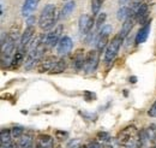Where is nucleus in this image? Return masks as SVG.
I'll use <instances>...</instances> for the list:
<instances>
[{
  "label": "nucleus",
  "mask_w": 156,
  "mask_h": 148,
  "mask_svg": "<svg viewBox=\"0 0 156 148\" xmlns=\"http://www.w3.org/2000/svg\"><path fill=\"white\" fill-rule=\"evenodd\" d=\"M150 22H151V20H150ZM150 22H148L145 25H143V27L139 29V31L137 33V35H136L137 45L143 43V42L147 41V39L149 36V33H150V28H151V23H150Z\"/></svg>",
  "instance_id": "f8f14e48"
},
{
  "label": "nucleus",
  "mask_w": 156,
  "mask_h": 148,
  "mask_svg": "<svg viewBox=\"0 0 156 148\" xmlns=\"http://www.w3.org/2000/svg\"><path fill=\"white\" fill-rule=\"evenodd\" d=\"M73 9H75V1H67L65 5H64V7H62V10H61V13H60V18H66L72 11H73Z\"/></svg>",
  "instance_id": "f3484780"
},
{
  "label": "nucleus",
  "mask_w": 156,
  "mask_h": 148,
  "mask_svg": "<svg viewBox=\"0 0 156 148\" xmlns=\"http://www.w3.org/2000/svg\"><path fill=\"white\" fill-rule=\"evenodd\" d=\"M102 148H114V146H113L111 142H107V143H103Z\"/></svg>",
  "instance_id": "c756f323"
},
{
  "label": "nucleus",
  "mask_w": 156,
  "mask_h": 148,
  "mask_svg": "<svg viewBox=\"0 0 156 148\" xmlns=\"http://www.w3.org/2000/svg\"><path fill=\"white\" fill-rule=\"evenodd\" d=\"M85 53H84V50L83 48H78L77 51L73 53V57H72V64H73V68L77 70V71H80L84 69V65H85Z\"/></svg>",
  "instance_id": "9d476101"
},
{
  "label": "nucleus",
  "mask_w": 156,
  "mask_h": 148,
  "mask_svg": "<svg viewBox=\"0 0 156 148\" xmlns=\"http://www.w3.org/2000/svg\"><path fill=\"white\" fill-rule=\"evenodd\" d=\"M0 135H1V145H6V143L11 142V137H12L11 129H6V128L1 129Z\"/></svg>",
  "instance_id": "a211bd4d"
},
{
  "label": "nucleus",
  "mask_w": 156,
  "mask_h": 148,
  "mask_svg": "<svg viewBox=\"0 0 156 148\" xmlns=\"http://www.w3.org/2000/svg\"><path fill=\"white\" fill-rule=\"evenodd\" d=\"M130 82L135 83V82H136V77H132V78H130Z\"/></svg>",
  "instance_id": "2f4dec72"
},
{
  "label": "nucleus",
  "mask_w": 156,
  "mask_h": 148,
  "mask_svg": "<svg viewBox=\"0 0 156 148\" xmlns=\"http://www.w3.org/2000/svg\"><path fill=\"white\" fill-rule=\"evenodd\" d=\"M103 2H105V0H91V12H93V16H96L100 12Z\"/></svg>",
  "instance_id": "412c9836"
},
{
  "label": "nucleus",
  "mask_w": 156,
  "mask_h": 148,
  "mask_svg": "<svg viewBox=\"0 0 156 148\" xmlns=\"http://www.w3.org/2000/svg\"><path fill=\"white\" fill-rule=\"evenodd\" d=\"M72 46H73V42H72L71 37L62 36L57 45V52L60 56H66V54H69V52H71Z\"/></svg>",
  "instance_id": "1a4fd4ad"
},
{
  "label": "nucleus",
  "mask_w": 156,
  "mask_h": 148,
  "mask_svg": "<svg viewBox=\"0 0 156 148\" xmlns=\"http://www.w3.org/2000/svg\"><path fill=\"white\" fill-rule=\"evenodd\" d=\"M129 2V0H119V4H120V6H124V5H126Z\"/></svg>",
  "instance_id": "7c9ffc66"
},
{
  "label": "nucleus",
  "mask_w": 156,
  "mask_h": 148,
  "mask_svg": "<svg viewBox=\"0 0 156 148\" xmlns=\"http://www.w3.org/2000/svg\"><path fill=\"white\" fill-rule=\"evenodd\" d=\"M36 145L40 148H53L54 147V140L49 135H39L36 140Z\"/></svg>",
  "instance_id": "ddd939ff"
},
{
  "label": "nucleus",
  "mask_w": 156,
  "mask_h": 148,
  "mask_svg": "<svg viewBox=\"0 0 156 148\" xmlns=\"http://www.w3.org/2000/svg\"><path fill=\"white\" fill-rule=\"evenodd\" d=\"M84 148H101V147H100V145H98V142H91L88 146H84Z\"/></svg>",
  "instance_id": "bb28decb"
},
{
  "label": "nucleus",
  "mask_w": 156,
  "mask_h": 148,
  "mask_svg": "<svg viewBox=\"0 0 156 148\" xmlns=\"http://www.w3.org/2000/svg\"><path fill=\"white\" fill-rule=\"evenodd\" d=\"M1 148H20L18 147V145H16L15 142H9V143H6V145H1Z\"/></svg>",
  "instance_id": "a878e982"
},
{
  "label": "nucleus",
  "mask_w": 156,
  "mask_h": 148,
  "mask_svg": "<svg viewBox=\"0 0 156 148\" xmlns=\"http://www.w3.org/2000/svg\"><path fill=\"white\" fill-rule=\"evenodd\" d=\"M124 39L125 37L122 36L120 33L114 35V37L112 39V41H109L107 48H106V52H105V61L106 63H111L114 60V58L117 57L118 52L124 42Z\"/></svg>",
  "instance_id": "f03ea898"
},
{
  "label": "nucleus",
  "mask_w": 156,
  "mask_h": 148,
  "mask_svg": "<svg viewBox=\"0 0 156 148\" xmlns=\"http://www.w3.org/2000/svg\"><path fill=\"white\" fill-rule=\"evenodd\" d=\"M40 0H25L22 6V15L24 17H30V15L34 12V10L37 7Z\"/></svg>",
  "instance_id": "9b49d317"
},
{
  "label": "nucleus",
  "mask_w": 156,
  "mask_h": 148,
  "mask_svg": "<svg viewBox=\"0 0 156 148\" xmlns=\"http://www.w3.org/2000/svg\"><path fill=\"white\" fill-rule=\"evenodd\" d=\"M65 136H66V132H62V131H57V137H58L59 140H62Z\"/></svg>",
  "instance_id": "c85d7f7f"
},
{
  "label": "nucleus",
  "mask_w": 156,
  "mask_h": 148,
  "mask_svg": "<svg viewBox=\"0 0 156 148\" xmlns=\"http://www.w3.org/2000/svg\"><path fill=\"white\" fill-rule=\"evenodd\" d=\"M58 20L57 7L53 4H48L43 7L39 18V25L42 30H49L52 29Z\"/></svg>",
  "instance_id": "f257e3e1"
},
{
  "label": "nucleus",
  "mask_w": 156,
  "mask_h": 148,
  "mask_svg": "<svg viewBox=\"0 0 156 148\" xmlns=\"http://www.w3.org/2000/svg\"><path fill=\"white\" fill-rule=\"evenodd\" d=\"M148 114H149L150 117H156V101L151 105L150 110L148 111Z\"/></svg>",
  "instance_id": "393cba45"
},
{
  "label": "nucleus",
  "mask_w": 156,
  "mask_h": 148,
  "mask_svg": "<svg viewBox=\"0 0 156 148\" xmlns=\"http://www.w3.org/2000/svg\"><path fill=\"white\" fill-rule=\"evenodd\" d=\"M94 25V18L90 15H82L79 17V22H78V28H79V33L82 35H88Z\"/></svg>",
  "instance_id": "0eeeda50"
},
{
  "label": "nucleus",
  "mask_w": 156,
  "mask_h": 148,
  "mask_svg": "<svg viewBox=\"0 0 156 148\" xmlns=\"http://www.w3.org/2000/svg\"><path fill=\"white\" fill-rule=\"evenodd\" d=\"M98 59H100V52L96 48H94L87 53L85 65H84V71L87 74H91L96 70L98 65Z\"/></svg>",
  "instance_id": "20e7f679"
},
{
  "label": "nucleus",
  "mask_w": 156,
  "mask_h": 148,
  "mask_svg": "<svg viewBox=\"0 0 156 148\" xmlns=\"http://www.w3.org/2000/svg\"><path fill=\"white\" fill-rule=\"evenodd\" d=\"M145 134H147V137L150 142H154L156 140V125L155 124H151L150 127H148L145 129Z\"/></svg>",
  "instance_id": "aec40b11"
},
{
  "label": "nucleus",
  "mask_w": 156,
  "mask_h": 148,
  "mask_svg": "<svg viewBox=\"0 0 156 148\" xmlns=\"http://www.w3.org/2000/svg\"><path fill=\"white\" fill-rule=\"evenodd\" d=\"M34 22H35V17H34V16L28 17V27H34V25H33Z\"/></svg>",
  "instance_id": "cd10ccee"
},
{
  "label": "nucleus",
  "mask_w": 156,
  "mask_h": 148,
  "mask_svg": "<svg viewBox=\"0 0 156 148\" xmlns=\"http://www.w3.org/2000/svg\"><path fill=\"white\" fill-rule=\"evenodd\" d=\"M135 22H136V17L135 16H129V18L126 19V20H124V23H122V28L120 30V34L124 37L127 36L129 33H131V30H132V28L135 25Z\"/></svg>",
  "instance_id": "4468645a"
},
{
  "label": "nucleus",
  "mask_w": 156,
  "mask_h": 148,
  "mask_svg": "<svg viewBox=\"0 0 156 148\" xmlns=\"http://www.w3.org/2000/svg\"><path fill=\"white\" fill-rule=\"evenodd\" d=\"M106 18H107V15H106L105 12L100 13V16H98V19H96V28H98V29H101V28L103 27V23L106 22Z\"/></svg>",
  "instance_id": "b1692460"
},
{
  "label": "nucleus",
  "mask_w": 156,
  "mask_h": 148,
  "mask_svg": "<svg viewBox=\"0 0 156 148\" xmlns=\"http://www.w3.org/2000/svg\"><path fill=\"white\" fill-rule=\"evenodd\" d=\"M96 139H98V142H103V143H107L111 141V135L106 131H100L96 135Z\"/></svg>",
  "instance_id": "4be33fe9"
},
{
  "label": "nucleus",
  "mask_w": 156,
  "mask_h": 148,
  "mask_svg": "<svg viewBox=\"0 0 156 148\" xmlns=\"http://www.w3.org/2000/svg\"><path fill=\"white\" fill-rule=\"evenodd\" d=\"M34 146V137L31 132H25L20 139L18 147L20 148H31Z\"/></svg>",
  "instance_id": "2eb2a0df"
},
{
  "label": "nucleus",
  "mask_w": 156,
  "mask_h": 148,
  "mask_svg": "<svg viewBox=\"0 0 156 148\" xmlns=\"http://www.w3.org/2000/svg\"><path fill=\"white\" fill-rule=\"evenodd\" d=\"M62 29H64V27H62L61 24H59L54 30H52L51 33L47 34V39H46V45H47V47H54V46L58 45V42L60 41V39H61Z\"/></svg>",
  "instance_id": "6e6552de"
},
{
  "label": "nucleus",
  "mask_w": 156,
  "mask_h": 148,
  "mask_svg": "<svg viewBox=\"0 0 156 148\" xmlns=\"http://www.w3.org/2000/svg\"><path fill=\"white\" fill-rule=\"evenodd\" d=\"M35 27H27V29L24 30V33L22 34L20 39V43H18V50L22 52H25L29 47V45L33 42V39L35 35Z\"/></svg>",
  "instance_id": "39448f33"
},
{
  "label": "nucleus",
  "mask_w": 156,
  "mask_h": 148,
  "mask_svg": "<svg viewBox=\"0 0 156 148\" xmlns=\"http://www.w3.org/2000/svg\"><path fill=\"white\" fill-rule=\"evenodd\" d=\"M130 16V7H126V6H121L119 9L117 13V18L119 20H126Z\"/></svg>",
  "instance_id": "6ab92c4d"
},
{
  "label": "nucleus",
  "mask_w": 156,
  "mask_h": 148,
  "mask_svg": "<svg viewBox=\"0 0 156 148\" xmlns=\"http://www.w3.org/2000/svg\"><path fill=\"white\" fill-rule=\"evenodd\" d=\"M113 31L112 25H103L100 31H98V36H96V50L98 52H102L109 42V35Z\"/></svg>",
  "instance_id": "7ed1b4c3"
},
{
  "label": "nucleus",
  "mask_w": 156,
  "mask_h": 148,
  "mask_svg": "<svg viewBox=\"0 0 156 148\" xmlns=\"http://www.w3.org/2000/svg\"><path fill=\"white\" fill-rule=\"evenodd\" d=\"M58 60L59 59L55 56H47L44 57V58H42L40 60V63L37 64V71L41 72V74L51 72L54 69V66L58 63Z\"/></svg>",
  "instance_id": "423d86ee"
},
{
  "label": "nucleus",
  "mask_w": 156,
  "mask_h": 148,
  "mask_svg": "<svg viewBox=\"0 0 156 148\" xmlns=\"http://www.w3.org/2000/svg\"><path fill=\"white\" fill-rule=\"evenodd\" d=\"M66 68H67V59H66L65 57H62V58L59 59L58 63H57L55 66H54V69H53L49 74H60V72L65 71Z\"/></svg>",
  "instance_id": "dca6fc26"
},
{
  "label": "nucleus",
  "mask_w": 156,
  "mask_h": 148,
  "mask_svg": "<svg viewBox=\"0 0 156 148\" xmlns=\"http://www.w3.org/2000/svg\"><path fill=\"white\" fill-rule=\"evenodd\" d=\"M64 1H67V0H64Z\"/></svg>",
  "instance_id": "473e14b6"
},
{
  "label": "nucleus",
  "mask_w": 156,
  "mask_h": 148,
  "mask_svg": "<svg viewBox=\"0 0 156 148\" xmlns=\"http://www.w3.org/2000/svg\"><path fill=\"white\" fill-rule=\"evenodd\" d=\"M11 132H12V137L13 139H20L24 135V129L22 127H13L11 129Z\"/></svg>",
  "instance_id": "5701e85b"
}]
</instances>
